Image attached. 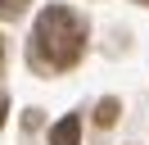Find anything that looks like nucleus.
Masks as SVG:
<instances>
[{"mask_svg":"<svg viewBox=\"0 0 149 145\" xmlns=\"http://www.w3.org/2000/svg\"><path fill=\"white\" fill-rule=\"evenodd\" d=\"M0 63H5V41H0Z\"/></svg>","mask_w":149,"mask_h":145,"instance_id":"obj_6","label":"nucleus"},{"mask_svg":"<svg viewBox=\"0 0 149 145\" xmlns=\"http://www.w3.org/2000/svg\"><path fill=\"white\" fill-rule=\"evenodd\" d=\"M140 5H149V0H140Z\"/></svg>","mask_w":149,"mask_h":145,"instance_id":"obj_7","label":"nucleus"},{"mask_svg":"<svg viewBox=\"0 0 149 145\" xmlns=\"http://www.w3.org/2000/svg\"><path fill=\"white\" fill-rule=\"evenodd\" d=\"M50 145H81V122H77L72 113L59 118V122L50 127Z\"/></svg>","mask_w":149,"mask_h":145,"instance_id":"obj_2","label":"nucleus"},{"mask_svg":"<svg viewBox=\"0 0 149 145\" xmlns=\"http://www.w3.org/2000/svg\"><path fill=\"white\" fill-rule=\"evenodd\" d=\"M118 113H122V104H118V100H100V109H95V122H100V127H113V122H118Z\"/></svg>","mask_w":149,"mask_h":145,"instance_id":"obj_3","label":"nucleus"},{"mask_svg":"<svg viewBox=\"0 0 149 145\" xmlns=\"http://www.w3.org/2000/svg\"><path fill=\"white\" fill-rule=\"evenodd\" d=\"M23 5H27V0H0V14L14 18V14H23Z\"/></svg>","mask_w":149,"mask_h":145,"instance_id":"obj_4","label":"nucleus"},{"mask_svg":"<svg viewBox=\"0 0 149 145\" xmlns=\"http://www.w3.org/2000/svg\"><path fill=\"white\" fill-rule=\"evenodd\" d=\"M5 113H9V100H5V95H0V122H5Z\"/></svg>","mask_w":149,"mask_h":145,"instance_id":"obj_5","label":"nucleus"},{"mask_svg":"<svg viewBox=\"0 0 149 145\" xmlns=\"http://www.w3.org/2000/svg\"><path fill=\"white\" fill-rule=\"evenodd\" d=\"M86 50V23L72 14L68 5H50L41 9L36 18V32H32V54L45 63L50 72H63L81 59Z\"/></svg>","mask_w":149,"mask_h":145,"instance_id":"obj_1","label":"nucleus"}]
</instances>
